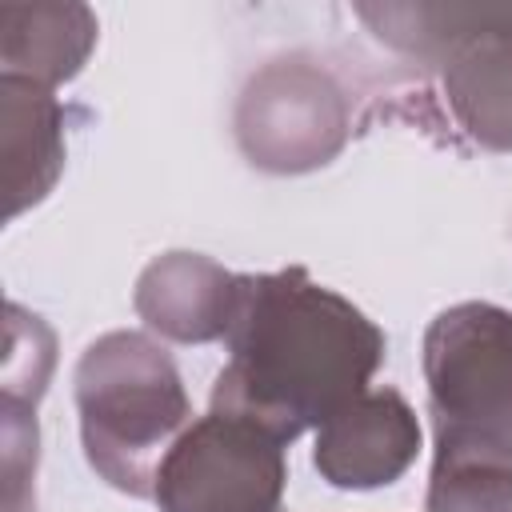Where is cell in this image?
<instances>
[{
	"label": "cell",
	"instance_id": "1",
	"mask_svg": "<svg viewBox=\"0 0 512 512\" xmlns=\"http://www.w3.org/2000/svg\"><path fill=\"white\" fill-rule=\"evenodd\" d=\"M224 344L212 412L252 420L280 444L368 392L384 360V332L304 268L240 276Z\"/></svg>",
	"mask_w": 512,
	"mask_h": 512
},
{
	"label": "cell",
	"instance_id": "2",
	"mask_svg": "<svg viewBox=\"0 0 512 512\" xmlns=\"http://www.w3.org/2000/svg\"><path fill=\"white\" fill-rule=\"evenodd\" d=\"M88 464L128 496H152L156 468L188 428L192 404L172 356L144 332H108L76 364Z\"/></svg>",
	"mask_w": 512,
	"mask_h": 512
},
{
	"label": "cell",
	"instance_id": "3",
	"mask_svg": "<svg viewBox=\"0 0 512 512\" xmlns=\"http://www.w3.org/2000/svg\"><path fill=\"white\" fill-rule=\"evenodd\" d=\"M356 16L440 68L448 108L480 148L512 152V4H360Z\"/></svg>",
	"mask_w": 512,
	"mask_h": 512
},
{
	"label": "cell",
	"instance_id": "4",
	"mask_svg": "<svg viewBox=\"0 0 512 512\" xmlns=\"http://www.w3.org/2000/svg\"><path fill=\"white\" fill-rule=\"evenodd\" d=\"M436 460L512 464V312L484 300L444 308L424 332Z\"/></svg>",
	"mask_w": 512,
	"mask_h": 512
},
{
	"label": "cell",
	"instance_id": "5",
	"mask_svg": "<svg viewBox=\"0 0 512 512\" xmlns=\"http://www.w3.org/2000/svg\"><path fill=\"white\" fill-rule=\"evenodd\" d=\"M284 444L252 420L208 412L192 420L156 468L160 512H280Z\"/></svg>",
	"mask_w": 512,
	"mask_h": 512
},
{
	"label": "cell",
	"instance_id": "6",
	"mask_svg": "<svg viewBox=\"0 0 512 512\" xmlns=\"http://www.w3.org/2000/svg\"><path fill=\"white\" fill-rule=\"evenodd\" d=\"M236 136L252 164L304 172L328 164L348 140V100L312 60H276L240 96Z\"/></svg>",
	"mask_w": 512,
	"mask_h": 512
},
{
	"label": "cell",
	"instance_id": "7",
	"mask_svg": "<svg viewBox=\"0 0 512 512\" xmlns=\"http://www.w3.org/2000/svg\"><path fill=\"white\" fill-rule=\"evenodd\" d=\"M420 424L396 388H368L316 428L312 464L332 488H380L408 472Z\"/></svg>",
	"mask_w": 512,
	"mask_h": 512
},
{
	"label": "cell",
	"instance_id": "8",
	"mask_svg": "<svg viewBox=\"0 0 512 512\" xmlns=\"http://www.w3.org/2000/svg\"><path fill=\"white\" fill-rule=\"evenodd\" d=\"M240 276L196 252H168L152 260L136 280L140 320L180 344L224 340L236 308Z\"/></svg>",
	"mask_w": 512,
	"mask_h": 512
},
{
	"label": "cell",
	"instance_id": "9",
	"mask_svg": "<svg viewBox=\"0 0 512 512\" xmlns=\"http://www.w3.org/2000/svg\"><path fill=\"white\" fill-rule=\"evenodd\" d=\"M0 152L12 220L28 204H40L64 168V112L52 88L8 72L0 76Z\"/></svg>",
	"mask_w": 512,
	"mask_h": 512
},
{
	"label": "cell",
	"instance_id": "10",
	"mask_svg": "<svg viewBox=\"0 0 512 512\" xmlns=\"http://www.w3.org/2000/svg\"><path fill=\"white\" fill-rule=\"evenodd\" d=\"M96 44L84 4H0V60L8 76L56 88L72 80Z\"/></svg>",
	"mask_w": 512,
	"mask_h": 512
},
{
	"label": "cell",
	"instance_id": "11",
	"mask_svg": "<svg viewBox=\"0 0 512 512\" xmlns=\"http://www.w3.org/2000/svg\"><path fill=\"white\" fill-rule=\"evenodd\" d=\"M428 512H512V464L436 460Z\"/></svg>",
	"mask_w": 512,
	"mask_h": 512
}]
</instances>
